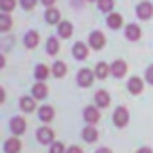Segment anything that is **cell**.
Segmentation results:
<instances>
[{
  "label": "cell",
  "mask_w": 153,
  "mask_h": 153,
  "mask_svg": "<svg viewBox=\"0 0 153 153\" xmlns=\"http://www.w3.org/2000/svg\"><path fill=\"white\" fill-rule=\"evenodd\" d=\"M88 42H90V47H92V49L99 51V49H103V47H105V43H106V38H105V34H103L101 31H94V33H90V38H88Z\"/></svg>",
  "instance_id": "6da1fadb"
},
{
  "label": "cell",
  "mask_w": 153,
  "mask_h": 153,
  "mask_svg": "<svg viewBox=\"0 0 153 153\" xmlns=\"http://www.w3.org/2000/svg\"><path fill=\"white\" fill-rule=\"evenodd\" d=\"M128 119H130V114H128V110L124 108V106H119L115 112H114V123L119 126V128H123V126H126V123H128Z\"/></svg>",
  "instance_id": "7a4b0ae2"
},
{
  "label": "cell",
  "mask_w": 153,
  "mask_h": 153,
  "mask_svg": "<svg viewBox=\"0 0 153 153\" xmlns=\"http://www.w3.org/2000/svg\"><path fill=\"white\" fill-rule=\"evenodd\" d=\"M92 83H94V72L88 70V68L79 70V74H78V85L79 87H90Z\"/></svg>",
  "instance_id": "3957f363"
},
{
  "label": "cell",
  "mask_w": 153,
  "mask_h": 153,
  "mask_svg": "<svg viewBox=\"0 0 153 153\" xmlns=\"http://www.w3.org/2000/svg\"><path fill=\"white\" fill-rule=\"evenodd\" d=\"M137 16H139L140 20L151 18V16H153V6H151V2H140V4L137 6Z\"/></svg>",
  "instance_id": "277c9868"
},
{
  "label": "cell",
  "mask_w": 153,
  "mask_h": 153,
  "mask_svg": "<svg viewBox=\"0 0 153 153\" xmlns=\"http://www.w3.org/2000/svg\"><path fill=\"white\" fill-rule=\"evenodd\" d=\"M83 117H85V121L88 124H96L99 121V110L96 106H87L85 112H83Z\"/></svg>",
  "instance_id": "5b68a950"
},
{
  "label": "cell",
  "mask_w": 153,
  "mask_h": 153,
  "mask_svg": "<svg viewBox=\"0 0 153 153\" xmlns=\"http://www.w3.org/2000/svg\"><path fill=\"white\" fill-rule=\"evenodd\" d=\"M36 139H38L42 144H51L52 139H54V133H52L51 128H40V130L36 131Z\"/></svg>",
  "instance_id": "8992f818"
},
{
  "label": "cell",
  "mask_w": 153,
  "mask_h": 153,
  "mask_svg": "<svg viewBox=\"0 0 153 153\" xmlns=\"http://www.w3.org/2000/svg\"><path fill=\"white\" fill-rule=\"evenodd\" d=\"M126 63L123 61V59H117V61H114L112 65H110V72L115 76V78H123V76L126 74Z\"/></svg>",
  "instance_id": "52a82bcc"
},
{
  "label": "cell",
  "mask_w": 153,
  "mask_h": 153,
  "mask_svg": "<svg viewBox=\"0 0 153 153\" xmlns=\"http://www.w3.org/2000/svg\"><path fill=\"white\" fill-rule=\"evenodd\" d=\"M11 130L15 135H22L25 131V119L24 117H13L11 119Z\"/></svg>",
  "instance_id": "ba28073f"
},
{
  "label": "cell",
  "mask_w": 153,
  "mask_h": 153,
  "mask_svg": "<svg viewBox=\"0 0 153 153\" xmlns=\"http://www.w3.org/2000/svg\"><path fill=\"white\" fill-rule=\"evenodd\" d=\"M72 52H74L76 59H85V58L88 56V49H87V45H85V43H81V42H78V43L74 45Z\"/></svg>",
  "instance_id": "9c48e42d"
},
{
  "label": "cell",
  "mask_w": 153,
  "mask_h": 153,
  "mask_svg": "<svg viewBox=\"0 0 153 153\" xmlns=\"http://www.w3.org/2000/svg\"><path fill=\"white\" fill-rule=\"evenodd\" d=\"M20 148H22V144H20L18 139H7L6 144H4V151L6 153H18Z\"/></svg>",
  "instance_id": "30bf717a"
},
{
  "label": "cell",
  "mask_w": 153,
  "mask_h": 153,
  "mask_svg": "<svg viewBox=\"0 0 153 153\" xmlns=\"http://www.w3.org/2000/svg\"><path fill=\"white\" fill-rule=\"evenodd\" d=\"M72 31H74V27H72L70 22H61V24L58 25V34H59L61 38H70V36H72Z\"/></svg>",
  "instance_id": "8fae6325"
},
{
  "label": "cell",
  "mask_w": 153,
  "mask_h": 153,
  "mask_svg": "<svg viewBox=\"0 0 153 153\" xmlns=\"http://www.w3.org/2000/svg\"><path fill=\"white\" fill-rule=\"evenodd\" d=\"M126 38L131 40V42H137V40L140 38V29H139V25H135V24L126 25Z\"/></svg>",
  "instance_id": "7c38bea8"
},
{
  "label": "cell",
  "mask_w": 153,
  "mask_h": 153,
  "mask_svg": "<svg viewBox=\"0 0 153 153\" xmlns=\"http://www.w3.org/2000/svg\"><path fill=\"white\" fill-rule=\"evenodd\" d=\"M96 105H97L99 108L108 106V105H110V96H108V92H105V90L96 92Z\"/></svg>",
  "instance_id": "4fadbf2b"
},
{
  "label": "cell",
  "mask_w": 153,
  "mask_h": 153,
  "mask_svg": "<svg viewBox=\"0 0 153 153\" xmlns=\"http://www.w3.org/2000/svg\"><path fill=\"white\" fill-rule=\"evenodd\" d=\"M106 24H108L110 29H119V27L123 25V16H121L119 13H112V15L106 18Z\"/></svg>",
  "instance_id": "5bb4252c"
},
{
  "label": "cell",
  "mask_w": 153,
  "mask_h": 153,
  "mask_svg": "<svg viewBox=\"0 0 153 153\" xmlns=\"http://www.w3.org/2000/svg\"><path fill=\"white\" fill-rule=\"evenodd\" d=\"M38 33L36 31H29L27 34H25V40H24V43H25V47H29V49H34L36 45H38Z\"/></svg>",
  "instance_id": "9a60e30c"
},
{
  "label": "cell",
  "mask_w": 153,
  "mask_h": 153,
  "mask_svg": "<svg viewBox=\"0 0 153 153\" xmlns=\"http://www.w3.org/2000/svg\"><path fill=\"white\" fill-rule=\"evenodd\" d=\"M34 106H36V103H34V99L33 97H22L20 99V108L24 110V112H27V114H31L33 110H34Z\"/></svg>",
  "instance_id": "2e32d148"
},
{
  "label": "cell",
  "mask_w": 153,
  "mask_h": 153,
  "mask_svg": "<svg viewBox=\"0 0 153 153\" xmlns=\"http://www.w3.org/2000/svg\"><path fill=\"white\" fill-rule=\"evenodd\" d=\"M59 18H61V15H59L58 9H54V7L47 9V13H45V20H47V24H58Z\"/></svg>",
  "instance_id": "e0dca14e"
},
{
  "label": "cell",
  "mask_w": 153,
  "mask_h": 153,
  "mask_svg": "<svg viewBox=\"0 0 153 153\" xmlns=\"http://www.w3.org/2000/svg\"><path fill=\"white\" fill-rule=\"evenodd\" d=\"M128 90H130L131 94H140V92H142V81H140L139 78H131V79L128 81Z\"/></svg>",
  "instance_id": "ac0fdd59"
},
{
  "label": "cell",
  "mask_w": 153,
  "mask_h": 153,
  "mask_svg": "<svg viewBox=\"0 0 153 153\" xmlns=\"http://www.w3.org/2000/svg\"><path fill=\"white\" fill-rule=\"evenodd\" d=\"M33 96H34V99H43V97H47V87H45L43 83H36V85L33 87Z\"/></svg>",
  "instance_id": "d6986e66"
},
{
  "label": "cell",
  "mask_w": 153,
  "mask_h": 153,
  "mask_svg": "<svg viewBox=\"0 0 153 153\" xmlns=\"http://www.w3.org/2000/svg\"><path fill=\"white\" fill-rule=\"evenodd\" d=\"M38 115H40V119H42L43 123H49V121H52V117H54V110H52V106H42Z\"/></svg>",
  "instance_id": "ffe728a7"
},
{
  "label": "cell",
  "mask_w": 153,
  "mask_h": 153,
  "mask_svg": "<svg viewBox=\"0 0 153 153\" xmlns=\"http://www.w3.org/2000/svg\"><path fill=\"white\" fill-rule=\"evenodd\" d=\"M83 139H85L87 142H96V139H97V130H96L94 126H87V128L83 130Z\"/></svg>",
  "instance_id": "44dd1931"
},
{
  "label": "cell",
  "mask_w": 153,
  "mask_h": 153,
  "mask_svg": "<svg viewBox=\"0 0 153 153\" xmlns=\"http://www.w3.org/2000/svg\"><path fill=\"white\" fill-rule=\"evenodd\" d=\"M108 72H110V67L106 65V63H97L96 65V76H97V78L99 79H105L106 78V76H108Z\"/></svg>",
  "instance_id": "7402d4cb"
},
{
  "label": "cell",
  "mask_w": 153,
  "mask_h": 153,
  "mask_svg": "<svg viewBox=\"0 0 153 153\" xmlns=\"http://www.w3.org/2000/svg\"><path fill=\"white\" fill-rule=\"evenodd\" d=\"M65 72H67V67H65L63 61H56V63L52 65V74L56 76V78H63Z\"/></svg>",
  "instance_id": "603a6c76"
},
{
  "label": "cell",
  "mask_w": 153,
  "mask_h": 153,
  "mask_svg": "<svg viewBox=\"0 0 153 153\" xmlns=\"http://www.w3.org/2000/svg\"><path fill=\"white\" fill-rule=\"evenodd\" d=\"M34 76H36V79H38V81H45V79H47V76H49V68H47L45 65H38Z\"/></svg>",
  "instance_id": "cb8c5ba5"
},
{
  "label": "cell",
  "mask_w": 153,
  "mask_h": 153,
  "mask_svg": "<svg viewBox=\"0 0 153 153\" xmlns=\"http://www.w3.org/2000/svg\"><path fill=\"white\" fill-rule=\"evenodd\" d=\"M58 51H59V43H58V40H56V38H49V40H47V54L54 56Z\"/></svg>",
  "instance_id": "d4e9b609"
},
{
  "label": "cell",
  "mask_w": 153,
  "mask_h": 153,
  "mask_svg": "<svg viewBox=\"0 0 153 153\" xmlns=\"http://www.w3.org/2000/svg\"><path fill=\"white\" fill-rule=\"evenodd\" d=\"M97 7L103 13H110L114 9V0H97Z\"/></svg>",
  "instance_id": "484cf974"
},
{
  "label": "cell",
  "mask_w": 153,
  "mask_h": 153,
  "mask_svg": "<svg viewBox=\"0 0 153 153\" xmlns=\"http://www.w3.org/2000/svg\"><path fill=\"white\" fill-rule=\"evenodd\" d=\"M11 27V18L7 13H2L0 15V31H7Z\"/></svg>",
  "instance_id": "4316f807"
},
{
  "label": "cell",
  "mask_w": 153,
  "mask_h": 153,
  "mask_svg": "<svg viewBox=\"0 0 153 153\" xmlns=\"http://www.w3.org/2000/svg\"><path fill=\"white\" fill-rule=\"evenodd\" d=\"M15 6H16L15 0H0V7H2V11H4V13L13 11V9H15Z\"/></svg>",
  "instance_id": "83f0119b"
},
{
  "label": "cell",
  "mask_w": 153,
  "mask_h": 153,
  "mask_svg": "<svg viewBox=\"0 0 153 153\" xmlns=\"http://www.w3.org/2000/svg\"><path fill=\"white\" fill-rule=\"evenodd\" d=\"M51 153H65V146H63L61 142H52Z\"/></svg>",
  "instance_id": "f1b7e54d"
},
{
  "label": "cell",
  "mask_w": 153,
  "mask_h": 153,
  "mask_svg": "<svg viewBox=\"0 0 153 153\" xmlns=\"http://www.w3.org/2000/svg\"><path fill=\"white\" fill-rule=\"evenodd\" d=\"M146 81H148L149 85H153V65H149L148 70H146Z\"/></svg>",
  "instance_id": "f546056e"
},
{
  "label": "cell",
  "mask_w": 153,
  "mask_h": 153,
  "mask_svg": "<svg viewBox=\"0 0 153 153\" xmlns=\"http://www.w3.org/2000/svg\"><path fill=\"white\" fill-rule=\"evenodd\" d=\"M36 6V0H22V7L24 9H33Z\"/></svg>",
  "instance_id": "4dcf8cb0"
},
{
  "label": "cell",
  "mask_w": 153,
  "mask_h": 153,
  "mask_svg": "<svg viewBox=\"0 0 153 153\" xmlns=\"http://www.w3.org/2000/svg\"><path fill=\"white\" fill-rule=\"evenodd\" d=\"M67 153H83V151H81L79 146H70V148L67 149Z\"/></svg>",
  "instance_id": "1f68e13d"
},
{
  "label": "cell",
  "mask_w": 153,
  "mask_h": 153,
  "mask_svg": "<svg viewBox=\"0 0 153 153\" xmlns=\"http://www.w3.org/2000/svg\"><path fill=\"white\" fill-rule=\"evenodd\" d=\"M96 153H112V151H110L108 148H99V149H97Z\"/></svg>",
  "instance_id": "d6a6232c"
},
{
  "label": "cell",
  "mask_w": 153,
  "mask_h": 153,
  "mask_svg": "<svg viewBox=\"0 0 153 153\" xmlns=\"http://www.w3.org/2000/svg\"><path fill=\"white\" fill-rule=\"evenodd\" d=\"M137 153H153V151H151L149 148H140V149H139Z\"/></svg>",
  "instance_id": "836d02e7"
},
{
  "label": "cell",
  "mask_w": 153,
  "mask_h": 153,
  "mask_svg": "<svg viewBox=\"0 0 153 153\" xmlns=\"http://www.w3.org/2000/svg\"><path fill=\"white\" fill-rule=\"evenodd\" d=\"M56 2V0H42V4H45V6H52Z\"/></svg>",
  "instance_id": "e575fe53"
},
{
  "label": "cell",
  "mask_w": 153,
  "mask_h": 153,
  "mask_svg": "<svg viewBox=\"0 0 153 153\" xmlns=\"http://www.w3.org/2000/svg\"><path fill=\"white\" fill-rule=\"evenodd\" d=\"M88 2H94V0H88Z\"/></svg>",
  "instance_id": "d590c367"
}]
</instances>
